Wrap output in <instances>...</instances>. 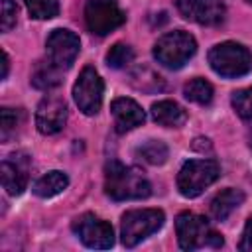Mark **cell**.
<instances>
[{"label": "cell", "mask_w": 252, "mask_h": 252, "mask_svg": "<svg viewBox=\"0 0 252 252\" xmlns=\"http://www.w3.org/2000/svg\"><path fill=\"white\" fill-rule=\"evenodd\" d=\"M175 232H177V242L183 250H197L203 246H209V248L222 246V238L211 228L209 220L189 211H183L177 215Z\"/></svg>", "instance_id": "obj_2"}, {"label": "cell", "mask_w": 252, "mask_h": 252, "mask_svg": "<svg viewBox=\"0 0 252 252\" xmlns=\"http://www.w3.org/2000/svg\"><path fill=\"white\" fill-rule=\"evenodd\" d=\"M136 156L142 158L146 163L161 165V163H165V159L169 156V150L161 140H148V142H144L142 146L136 148Z\"/></svg>", "instance_id": "obj_19"}, {"label": "cell", "mask_w": 252, "mask_h": 252, "mask_svg": "<svg viewBox=\"0 0 252 252\" xmlns=\"http://www.w3.org/2000/svg\"><path fill=\"white\" fill-rule=\"evenodd\" d=\"M69 185V177L63 173V171H47L45 175H41L35 185H33V193L41 199H49V197H55L59 195L61 191H65Z\"/></svg>", "instance_id": "obj_17"}, {"label": "cell", "mask_w": 252, "mask_h": 252, "mask_svg": "<svg viewBox=\"0 0 252 252\" xmlns=\"http://www.w3.org/2000/svg\"><path fill=\"white\" fill-rule=\"evenodd\" d=\"M246 2H250V4H252V0H246Z\"/></svg>", "instance_id": "obj_29"}, {"label": "cell", "mask_w": 252, "mask_h": 252, "mask_svg": "<svg viewBox=\"0 0 252 252\" xmlns=\"http://www.w3.org/2000/svg\"><path fill=\"white\" fill-rule=\"evenodd\" d=\"M183 94L187 100L197 102V104H209L213 100V85L205 79H191L183 87Z\"/></svg>", "instance_id": "obj_20"}, {"label": "cell", "mask_w": 252, "mask_h": 252, "mask_svg": "<svg viewBox=\"0 0 252 252\" xmlns=\"http://www.w3.org/2000/svg\"><path fill=\"white\" fill-rule=\"evenodd\" d=\"M104 191L114 201H130L150 197L152 185L140 167L112 159L104 167Z\"/></svg>", "instance_id": "obj_1"}, {"label": "cell", "mask_w": 252, "mask_h": 252, "mask_svg": "<svg viewBox=\"0 0 252 252\" xmlns=\"http://www.w3.org/2000/svg\"><path fill=\"white\" fill-rule=\"evenodd\" d=\"M177 10L185 20L201 26H219L226 14L222 0H177Z\"/></svg>", "instance_id": "obj_13"}, {"label": "cell", "mask_w": 252, "mask_h": 252, "mask_svg": "<svg viewBox=\"0 0 252 252\" xmlns=\"http://www.w3.org/2000/svg\"><path fill=\"white\" fill-rule=\"evenodd\" d=\"M18 8L14 0H2V16H0V28L2 32H10L16 26Z\"/></svg>", "instance_id": "obj_25"}, {"label": "cell", "mask_w": 252, "mask_h": 252, "mask_svg": "<svg viewBox=\"0 0 252 252\" xmlns=\"http://www.w3.org/2000/svg\"><path fill=\"white\" fill-rule=\"evenodd\" d=\"M45 47H47V59L53 65H57L59 69H69L79 55L81 39L75 32L57 28L47 35Z\"/></svg>", "instance_id": "obj_10"}, {"label": "cell", "mask_w": 252, "mask_h": 252, "mask_svg": "<svg viewBox=\"0 0 252 252\" xmlns=\"http://www.w3.org/2000/svg\"><path fill=\"white\" fill-rule=\"evenodd\" d=\"M73 232L87 248L106 250L114 244V230L110 222L94 217L93 213H85L77 217L73 220Z\"/></svg>", "instance_id": "obj_9"}, {"label": "cell", "mask_w": 252, "mask_h": 252, "mask_svg": "<svg viewBox=\"0 0 252 252\" xmlns=\"http://www.w3.org/2000/svg\"><path fill=\"white\" fill-rule=\"evenodd\" d=\"M32 18L49 20L59 14V0H24Z\"/></svg>", "instance_id": "obj_22"}, {"label": "cell", "mask_w": 252, "mask_h": 252, "mask_svg": "<svg viewBox=\"0 0 252 252\" xmlns=\"http://www.w3.org/2000/svg\"><path fill=\"white\" fill-rule=\"evenodd\" d=\"M230 102L242 120H252V87L234 91Z\"/></svg>", "instance_id": "obj_24"}, {"label": "cell", "mask_w": 252, "mask_h": 252, "mask_svg": "<svg viewBox=\"0 0 252 252\" xmlns=\"http://www.w3.org/2000/svg\"><path fill=\"white\" fill-rule=\"evenodd\" d=\"M24 122V112L20 108H2L0 112V138L2 142H8L12 134H16V130L20 128V124Z\"/></svg>", "instance_id": "obj_21"}, {"label": "cell", "mask_w": 252, "mask_h": 252, "mask_svg": "<svg viewBox=\"0 0 252 252\" xmlns=\"http://www.w3.org/2000/svg\"><path fill=\"white\" fill-rule=\"evenodd\" d=\"M244 203V193L240 189L228 187L220 193L215 195V199L211 201V217L215 220H224L230 217V213L234 209H238Z\"/></svg>", "instance_id": "obj_16"}, {"label": "cell", "mask_w": 252, "mask_h": 252, "mask_svg": "<svg viewBox=\"0 0 252 252\" xmlns=\"http://www.w3.org/2000/svg\"><path fill=\"white\" fill-rule=\"evenodd\" d=\"M61 71L57 65H53L49 59L47 61H37L35 63V69L32 73V85L35 89H41V91H49L53 87H57L61 83Z\"/></svg>", "instance_id": "obj_18"}, {"label": "cell", "mask_w": 252, "mask_h": 252, "mask_svg": "<svg viewBox=\"0 0 252 252\" xmlns=\"http://www.w3.org/2000/svg\"><path fill=\"white\" fill-rule=\"evenodd\" d=\"M220 175V167L215 159H189L181 165L177 173V189L183 197H199L209 185H213Z\"/></svg>", "instance_id": "obj_6"}, {"label": "cell", "mask_w": 252, "mask_h": 252, "mask_svg": "<svg viewBox=\"0 0 252 252\" xmlns=\"http://www.w3.org/2000/svg\"><path fill=\"white\" fill-rule=\"evenodd\" d=\"M67 122V104L61 96L45 94L35 108V126L41 134L51 136L65 128Z\"/></svg>", "instance_id": "obj_11"}, {"label": "cell", "mask_w": 252, "mask_h": 252, "mask_svg": "<svg viewBox=\"0 0 252 252\" xmlns=\"http://www.w3.org/2000/svg\"><path fill=\"white\" fill-rule=\"evenodd\" d=\"M165 215L159 209H134L126 211L120 220V236L126 248L138 246L163 226Z\"/></svg>", "instance_id": "obj_4"}, {"label": "cell", "mask_w": 252, "mask_h": 252, "mask_svg": "<svg viewBox=\"0 0 252 252\" xmlns=\"http://www.w3.org/2000/svg\"><path fill=\"white\" fill-rule=\"evenodd\" d=\"M209 65L217 75H220L224 79L242 77L252 69V53L242 43L222 41V43H217L215 47H211Z\"/></svg>", "instance_id": "obj_3"}, {"label": "cell", "mask_w": 252, "mask_h": 252, "mask_svg": "<svg viewBox=\"0 0 252 252\" xmlns=\"http://www.w3.org/2000/svg\"><path fill=\"white\" fill-rule=\"evenodd\" d=\"M197 51V41L189 32L175 30L163 33L154 45V57L167 69H181Z\"/></svg>", "instance_id": "obj_5"}, {"label": "cell", "mask_w": 252, "mask_h": 252, "mask_svg": "<svg viewBox=\"0 0 252 252\" xmlns=\"http://www.w3.org/2000/svg\"><path fill=\"white\" fill-rule=\"evenodd\" d=\"M248 148L252 150V126H250V130H248Z\"/></svg>", "instance_id": "obj_28"}, {"label": "cell", "mask_w": 252, "mask_h": 252, "mask_svg": "<svg viewBox=\"0 0 252 252\" xmlns=\"http://www.w3.org/2000/svg\"><path fill=\"white\" fill-rule=\"evenodd\" d=\"M134 59V49L126 43H114L106 53V65L112 69H122Z\"/></svg>", "instance_id": "obj_23"}, {"label": "cell", "mask_w": 252, "mask_h": 252, "mask_svg": "<svg viewBox=\"0 0 252 252\" xmlns=\"http://www.w3.org/2000/svg\"><path fill=\"white\" fill-rule=\"evenodd\" d=\"M238 250L252 252V217H248V220L244 224V230H242V236H240V242H238Z\"/></svg>", "instance_id": "obj_26"}, {"label": "cell", "mask_w": 252, "mask_h": 252, "mask_svg": "<svg viewBox=\"0 0 252 252\" xmlns=\"http://www.w3.org/2000/svg\"><path fill=\"white\" fill-rule=\"evenodd\" d=\"M110 112H112L114 126H116V132L118 134H124L128 130H134L136 126L144 124V120H146V114H144L142 106L136 100L126 98V96L114 98L112 104H110Z\"/></svg>", "instance_id": "obj_14"}, {"label": "cell", "mask_w": 252, "mask_h": 252, "mask_svg": "<svg viewBox=\"0 0 252 252\" xmlns=\"http://www.w3.org/2000/svg\"><path fill=\"white\" fill-rule=\"evenodd\" d=\"M28 175H30V158L22 152L10 154L0 163V177L2 187L8 195H22L28 187Z\"/></svg>", "instance_id": "obj_12"}, {"label": "cell", "mask_w": 252, "mask_h": 252, "mask_svg": "<svg viewBox=\"0 0 252 252\" xmlns=\"http://www.w3.org/2000/svg\"><path fill=\"white\" fill-rule=\"evenodd\" d=\"M126 22V14L116 0H87L85 4V24L89 32L96 35H106Z\"/></svg>", "instance_id": "obj_8"}, {"label": "cell", "mask_w": 252, "mask_h": 252, "mask_svg": "<svg viewBox=\"0 0 252 252\" xmlns=\"http://www.w3.org/2000/svg\"><path fill=\"white\" fill-rule=\"evenodd\" d=\"M102 94H104V83L98 71L93 65L83 67V71L79 73V79L73 85V98L79 110L87 116L96 114L102 104Z\"/></svg>", "instance_id": "obj_7"}, {"label": "cell", "mask_w": 252, "mask_h": 252, "mask_svg": "<svg viewBox=\"0 0 252 252\" xmlns=\"http://www.w3.org/2000/svg\"><path fill=\"white\" fill-rule=\"evenodd\" d=\"M8 69H10V59H8V53L2 51V79L8 77Z\"/></svg>", "instance_id": "obj_27"}, {"label": "cell", "mask_w": 252, "mask_h": 252, "mask_svg": "<svg viewBox=\"0 0 252 252\" xmlns=\"http://www.w3.org/2000/svg\"><path fill=\"white\" fill-rule=\"evenodd\" d=\"M152 118L167 128H179L187 120V112L173 100H158L152 104Z\"/></svg>", "instance_id": "obj_15"}]
</instances>
